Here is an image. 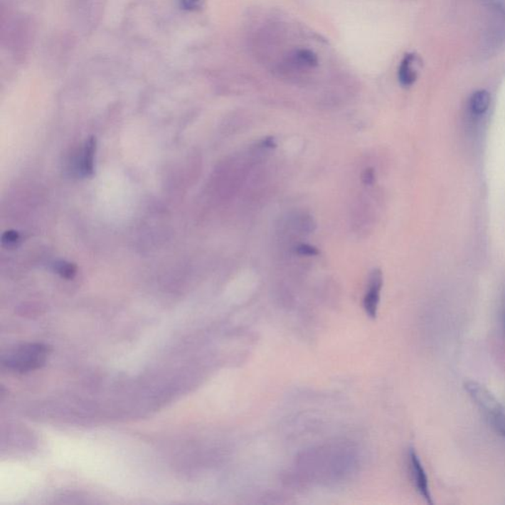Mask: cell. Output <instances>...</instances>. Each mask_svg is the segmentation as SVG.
I'll return each instance as SVG.
<instances>
[{
	"label": "cell",
	"instance_id": "cell-2",
	"mask_svg": "<svg viewBox=\"0 0 505 505\" xmlns=\"http://www.w3.org/2000/svg\"><path fill=\"white\" fill-rule=\"evenodd\" d=\"M50 349L42 344H27L18 346L4 359L7 368L15 372H30L45 366Z\"/></svg>",
	"mask_w": 505,
	"mask_h": 505
},
{
	"label": "cell",
	"instance_id": "cell-8",
	"mask_svg": "<svg viewBox=\"0 0 505 505\" xmlns=\"http://www.w3.org/2000/svg\"><path fill=\"white\" fill-rule=\"evenodd\" d=\"M491 94L487 90H478L472 94L469 101V108L472 113L476 116H481L487 113L491 105Z\"/></svg>",
	"mask_w": 505,
	"mask_h": 505
},
{
	"label": "cell",
	"instance_id": "cell-4",
	"mask_svg": "<svg viewBox=\"0 0 505 505\" xmlns=\"http://www.w3.org/2000/svg\"><path fill=\"white\" fill-rule=\"evenodd\" d=\"M382 287H383V275L381 270H375L369 279L368 290L363 300L364 310L372 319L376 318Z\"/></svg>",
	"mask_w": 505,
	"mask_h": 505
},
{
	"label": "cell",
	"instance_id": "cell-9",
	"mask_svg": "<svg viewBox=\"0 0 505 505\" xmlns=\"http://www.w3.org/2000/svg\"><path fill=\"white\" fill-rule=\"evenodd\" d=\"M55 270L61 277L66 280L73 279L75 277L76 272H78V267H76L75 265L63 261L55 264Z\"/></svg>",
	"mask_w": 505,
	"mask_h": 505
},
{
	"label": "cell",
	"instance_id": "cell-7",
	"mask_svg": "<svg viewBox=\"0 0 505 505\" xmlns=\"http://www.w3.org/2000/svg\"><path fill=\"white\" fill-rule=\"evenodd\" d=\"M317 55L307 48L294 51L289 58V63L297 68H313L318 65Z\"/></svg>",
	"mask_w": 505,
	"mask_h": 505
},
{
	"label": "cell",
	"instance_id": "cell-10",
	"mask_svg": "<svg viewBox=\"0 0 505 505\" xmlns=\"http://www.w3.org/2000/svg\"><path fill=\"white\" fill-rule=\"evenodd\" d=\"M20 242L19 233L16 231H6L2 236V243L7 247H15Z\"/></svg>",
	"mask_w": 505,
	"mask_h": 505
},
{
	"label": "cell",
	"instance_id": "cell-1",
	"mask_svg": "<svg viewBox=\"0 0 505 505\" xmlns=\"http://www.w3.org/2000/svg\"><path fill=\"white\" fill-rule=\"evenodd\" d=\"M464 387L492 430L505 438V412L499 400L487 387L473 380L465 382Z\"/></svg>",
	"mask_w": 505,
	"mask_h": 505
},
{
	"label": "cell",
	"instance_id": "cell-3",
	"mask_svg": "<svg viewBox=\"0 0 505 505\" xmlns=\"http://www.w3.org/2000/svg\"><path fill=\"white\" fill-rule=\"evenodd\" d=\"M408 460H409L410 477H412L413 483H414L418 494L423 497V499L427 504H433L427 475L415 449H410L409 454H408Z\"/></svg>",
	"mask_w": 505,
	"mask_h": 505
},
{
	"label": "cell",
	"instance_id": "cell-5",
	"mask_svg": "<svg viewBox=\"0 0 505 505\" xmlns=\"http://www.w3.org/2000/svg\"><path fill=\"white\" fill-rule=\"evenodd\" d=\"M422 65V61L415 53H408L401 61L398 70V79L403 87H410L414 85L418 78V68Z\"/></svg>",
	"mask_w": 505,
	"mask_h": 505
},
{
	"label": "cell",
	"instance_id": "cell-12",
	"mask_svg": "<svg viewBox=\"0 0 505 505\" xmlns=\"http://www.w3.org/2000/svg\"><path fill=\"white\" fill-rule=\"evenodd\" d=\"M203 4H205V0H181V4L184 9L191 10V11L201 9Z\"/></svg>",
	"mask_w": 505,
	"mask_h": 505
},
{
	"label": "cell",
	"instance_id": "cell-11",
	"mask_svg": "<svg viewBox=\"0 0 505 505\" xmlns=\"http://www.w3.org/2000/svg\"><path fill=\"white\" fill-rule=\"evenodd\" d=\"M297 253L302 256L313 257L319 255L318 249L309 244H300L299 246H297Z\"/></svg>",
	"mask_w": 505,
	"mask_h": 505
},
{
	"label": "cell",
	"instance_id": "cell-13",
	"mask_svg": "<svg viewBox=\"0 0 505 505\" xmlns=\"http://www.w3.org/2000/svg\"><path fill=\"white\" fill-rule=\"evenodd\" d=\"M362 181L366 185H372L375 181L374 170L368 168V169L364 171L363 174H362Z\"/></svg>",
	"mask_w": 505,
	"mask_h": 505
},
{
	"label": "cell",
	"instance_id": "cell-6",
	"mask_svg": "<svg viewBox=\"0 0 505 505\" xmlns=\"http://www.w3.org/2000/svg\"><path fill=\"white\" fill-rule=\"evenodd\" d=\"M95 152L96 139L94 137H90L84 147L83 155H81L80 166H79V171L85 177L93 175Z\"/></svg>",
	"mask_w": 505,
	"mask_h": 505
},
{
	"label": "cell",
	"instance_id": "cell-14",
	"mask_svg": "<svg viewBox=\"0 0 505 505\" xmlns=\"http://www.w3.org/2000/svg\"><path fill=\"white\" fill-rule=\"evenodd\" d=\"M504 331H505V298H504Z\"/></svg>",
	"mask_w": 505,
	"mask_h": 505
}]
</instances>
